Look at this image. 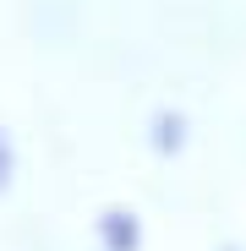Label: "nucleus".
Masks as SVG:
<instances>
[{
    "mask_svg": "<svg viewBox=\"0 0 246 251\" xmlns=\"http://www.w3.org/2000/svg\"><path fill=\"white\" fill-rule=\"evenodd\" d=\"M99 246H104V251H137V246H142V224H137V213L109 207V213L99 219Z\"/></svg>",
    "mask_w": 246,
    "mask_h": 251,
    "instance_id": "obj_1",
    "label": "nucleus"
},
{
    "mask_svg": "<svg viewBox=\"0 0 246 251\" xmlns=\"http://www.w3.org/2000/svg\"><path fill=\"white\" fill-rule=\"evenodd\" d=\"M186 142V120L181 115H153V148L159 153H175Z\"/></svg>",
    "mask_w": 246,
    "mask_h": 251,
    "instance_id": "obj_2",
    "label": "nucleus"
},
{
    "mask_svg": "<svg viewBox=\"0 0 246 251\" xmlns=\"http://www.w3.org/2000/svg\"><path fill=\"white\" fill-rule=\"evenodd\" d=\"M11 175H17V153H11V137L0 131V191L11 186Z\"/></svg>",
    "mask_w": 246,
    "mask_h": 251,
    "instance_id": "obj_3",
    "label": "nucleus"
}]
</instances>
